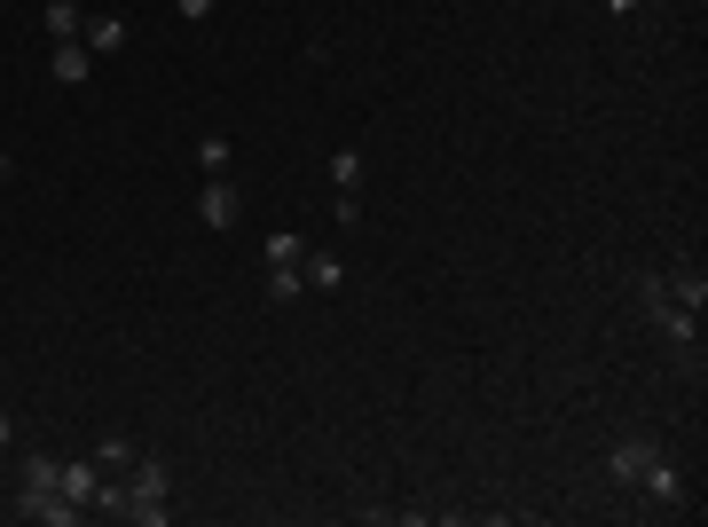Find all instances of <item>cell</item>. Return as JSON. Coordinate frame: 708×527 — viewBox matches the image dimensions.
I'll return each mask as SVG.
<instances>
[{"label": "cell", "mask_w": 708, "mask_h": 527, "mask_svg": "<svg viewBox=\"0 0 708 527\" xmlns=\"http://www.w3.org/2000/svg\"><path fill=\"white\" fill-rule=\"evenodd\" d=\"M127 519L134 527H165L173 519V473H165V457H134L127 465Z\"/></svg>", "instance_id": "obj_1"}, {"label": "cell", "mask_w": 708, "mask_h": 527, "mask_svg": "<svg viewBox=\"0 0 708 527\" xmlns=\"http://www.w3.org/2000/svg\"><path fill=\"white\" fill-rule=\"evenodd\" d=\"M638 307L661 323V338L677 346V355H692V363H700V315H692V307H685L661 276H638Z\"/></svg>", "instance_id": "obj_2"}, {"label": "cell", "mask_w": 708, "mask_h": 527, "mask_svg": "<svg viewBox=\"0 0 708 527\" xmlns=\"http://www.w3.org/2000/svg\"><path fill=\"white\" fill-rule=\"evenodd\" d=\"M654 465H661V442H654V433H630V442L606 449V480H623V488H638Z\"/></svg>", "instance_id": "obj_3"}, {"label": "cell", "mask_w": 708, "mask_h": 527, "mask_svg": "<svg viewBox=\"0 0 708 527\" xmlns=\"http://www.w3.org/2000/svg\"><path fill=\"white\" fill-rule=\"evenodd\" d=\"M331 190H338V229H354V221H363V150H338L331 158Z\"/></svg>", "instance_id": "obj_4"}, {"label": "cell", "mask_w": 708, "mask_h": 527, "mask_svg": "<svg viewBox=\"0 0 708 527\" xmlns=\"http://www.w3.org/2000/svg\"><path fill=\"white\" fill-rule=\"evenodd\" d=\"M48 79H55V87H87V79H95V55H87V40H55Z\"/></svg>", "instance_id": "obj_5"}, {"label": "cell", "mask_w": 708, "mask_h": 527, "mask_svg": "<svg viewBox=\"0 0 708 527\" xmlns=\"http://www.w3.org/2000/svg\"><path fill=\"white\" fill-rule=\"evenodd\" d=\"M198 221L205 229H236V182H229V173H213V182L198 190Z\"/></svg>", "instance_id": "obj_6"}, {"label": "cell", "mask_w": 708, "mask_h": 527, "mask_svg": "<svg viewBox=\"0 0 708 527\" xmlns=\"http://www.w3.org/2000/svg\"><path fill=\"white\" fill-rule=\"evenodd\" d=\"M638 488H646V496H654V504H661V511H677V504H685V496H692V488H685V473H677V465H669V457H661V465H654V473H646V480H638Z\"/></svg>", "instance_id": "obj_7"}, {"label": "cell", "mask_w": 708, "mask_h": 527, "mask_svg": "<svg viewBox=\"0 0 708 527\" xmlns=\"http://www.w3.org/2000/svg\"><path fill=\"white\" fill-rule=\"evenodd\" d=\"M79 40H87V55L103 63V55H119V48H127V17H87V32H79Z\"/></svg>", "instance_id": "obj_8"}, {"label": "cell", "mask_w": 708, "mask_h": 527, "mask_svg": "<svg viewBox=\"0 0 708 527\" xmlns=\"http://www.w3.org/2000/svg\"><path fill=\"white\" fill-rule=\"evenodd\" d=\"M300 276H307V292H338V284H346V260H338V252H307Z\"/></svg>", "instance_id": "obj_9"}, {"label": "cell", "mask_w": 708, "mask_h": 527, "mask_svg": "<svg viewBox=\"0 0 708 527\" xmlns=\"http://www.w3.org/2000/svg\"><path fill=\"white\" fill-rule=\"evenodd\" d=\"M40 24H48V40H79L87 32V9H79V0H48Z\"/></svg>", "instance_id": "obj_10"}, {"label": "cell", "mask_w": 708, "mask_h": 527, "mask_svg": "<svg viewBox=\"0 0 708 527\" xmlns=\"http://www.w3.org/2000/svg\"><path fill=\"white\" fill-rule=\"evenodd\" d=\"M260 260H269V268H300V260H307V236H300V229H276L269 244H260Z\"/></svg>", "instance_id": "obj_11"}, {"label": "cell", "mask_w": 708, "mask_h": 527, "mask_svg": "<svg viewBox=\"0 0 708 527\" xmlns=\"http://www.w3.org/2000/svg\"><path fill=\"white\" fill-rule=\"evenodd\" d=\"M87 457H95L103 473H127V465L142 457V442H127V433H103V442H95V449H87Z\"/></svg>", "instance_id": "obj_12"}, {"label": "cell", "mask_w": 708, "mask_h": 527, "mask_svg": "<svg viewBox=\"0 0 708 527\" xmlns=\"http://www.w3.org/2000/svg\"><path fill=\"white\" fill-rule=\"evenodd\" d=\"M292 300H307V276L300 268H269V307H292Z\"/></svg>", "instance_id": "obj_13"}, {"label": "cell", "mask_w": 708, "mask_h": 527, "mask_svg": "<svg viewBox=\"0 0 708 527\" xmlns=\"http://www.w3.org/2000/svg\"><path fill=\"white\" fill-rule=\"evenodd\" d=\"M661 284H669V292H677V300H685V307L700 315V300H708V284H700V268H677V276H661Z\"/></svg>", "instance_id": "obj_14"}, {"label": "cell", "mask_w": 708, "mask_h": 527, "mask_svg": "<svg viewBox=\"0 0 708 527\" xmlns=\"http://www.w3.org/2000/svg\"><path fill=\"white\" fill-rule=\"evenodd\" d=\"M198 165H205V182H213V173H229V134H205V142H198Z\"/></svg>", "instance_id": "obj_15"}, {"label": "cell", "mask_w": 708, "mask_h": 527, "mask_svg": "<svg viewBox=\"0 0 708 527\" xmlns=\"http://www.w3.org/2000/svg\"><path fill=\"white\" fill-rule=\"evenodd\" d=\"M213 9H221V0H173V17H182V24H205Z\"/></svg>", "instance_id": "obj_16"}, {"label": "cell", "mask_w": 708, "mask_h": 527, "mask_svg": "<svg viewBox=\"0 0 708 527\" xmlns=\"http://www.w3.org/2000/svg\"><path fill=\"white\" fill-rule=\"evenodd\" d=\"M9 442H17V417H9V409H0V449H9Z\"/></svg>", "instance_id": "obj_17"}, {"label": "cell", "mask_w": 708, "mask_h": 527, "mask_svg": "<svg viewBox=\"0 0 708 527\" xmlns=\"http://www.w3.org/2000/svg\"><path fill=\"white\" fill-rule=\"evenodd\" d=\"M606 9H614V17H630V9H638V0H606Z\"/></svg>", "instance_id": "obj_18"}, {"label": "cell", "mask_w": 708, "mask_h": 527, "mask_svg": "<svg viewBox=\"0 0 708 527\" xmlns=\"http://www.w3.org/2000/svg\"><path fill=\"white\" fill-rule=\"evenodd\" d=\"M9 173H17V158H9V150H0V182H9Z\"/></svg>", "instance_id": "obj_19"}]
</instances>
